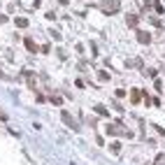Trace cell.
Masks as SVG:
<instances>
[{
    "label": "cell",
    "mask_w": 165,
    "mask_h": 165,
    "mask_svg": "<svg viewBox=\"0 0 165 165\" xmlns=\"http://www.w3.org/2000/svg\"><path fill=\"white\" fill-rule=\"evenodd\" d=\"M137 42L140 44H149L151 42V35L146 33V30H137Z\"/></svg>",
    "instance_id": "obj_3"
},
{
    "label": "cell",
    "mask_w": 165,
    "mask_h": 165,
    "mask_svg": "<svg viewBox=\"0 0 165 165\" xmlns=\"http://www.w3.org/2000/svg\"><path fill=\"white\" fill-rule=\"evenodd\" d=\"M96 114H100V116H109V112H107V107H105V105H96Z\"/></svg>",
    "instance_id": "obj_7"
},
{
    "label": "cell",
    "mask_w": 165,
    "mask_h": 165,
    "mask_svg": "<svg viewBox=\"0 0 165 165\" xmlns=\"http://www.w3.org/2000/svg\"><path fill=\"white\" fill-rule=\"evenodd\" d=\"M0 121H7V114H5V112H0Z\"/></svg>",
    "instance_id": "obj_13"
},
{
    "label": "cell",
    "mask_w": 165,
    "mask_h": 165,
    "mask_svg": "<svg viewBox=\"0 0 165 165\" xmlns=\"http://www.w3.org/2000/svg\"><path fill=\"white\" fill-rule=\"evenodd\" d=\"M0 23H7V16L5 14H0Z\"/></svg>",
    "instance_id": "obj_14"
},
{
    "label": "cell",
    "mask_w": 165,
    "mask_h": 165,
    "mask_svg": "<svg viewBox=\"0 0 165 165\" xmlns=\"http://www.w3.org/2000/svg\"><path fill=\"white\" fill-rule=\"evenodd\" d=\"M98 79H100V81H109V72H105V70H100V72H98Z\"/></svg>",
    "instance_id": "obj_10"
},
{
    "label": "cell",
    "mask_w": 165,
    "mask_h": 165,
    "mask_svg": "<svg viewBox=\"0 0 165 165\" xmlns=\"http://www.w3.org/2000/svg\"><path fill=\"white\" fill-rule=\"evenodd\" d=\"M100 9H102L105 14H116V12H119V3H116V0H102V3H100Z\"/></svg>",
    "instance_id": "obj_1"
},
{
    "label": "cell",
    "mask_w": 165,
    "mask_h": 165,
    "mask_svg": "<svg viewBox=\"0 0 165 165\" xmlns=\"http://www.w3.org/2000/svg\"><path fill=\"white\" fill-rule=\"evenodd\" d=\"M109 151H112V154H119V151H121V142H112L109 144Z\"/></svg>",
    "instance_id": "obj_9"
},
{
    "label": "cell",
    "mask_w": 165,
    "mask_h": 165,
    "mask_svg": "<svg viewBox=\"0 0 165 165\" xmlns=\"http://www.w3.org/2000/svg\"><path fill=\"white\" fill-rule=\"evenodd\" d=\"M14 23H16L19 28H26V26H28V19H26V16H16V19H14Z\"/></svg>",
    "instance_id": "obj_8"
},
{
    "label": "cell",
    "mask_w": 165,
    "mask_h": 165,
    "mask_svg": "<svg viewBox=\"0 0 165 165\" xmlns=\"http://www.w3.org/2000/svg\"><path fill=\"white\" fill-rule=\"evenodd\" d=\"M23 44H26V49L30 51V54H37V51H40V49H37V44H35L30 37H26V40H23Z\"/></svg>",
    "instance_id": "obj_4"
},
{
    "label": "cell",
    "mask_w": 165,
    "mask_h": 165,
    "mask_svg": "<svg viewBox=\"0 0 165 165\" xmlns=\"http://www.w3.org/2000/svg\"><path fill=\"white\" fill-rule=\"evenodd\" d=\"M156 165H165V156H163V154L156 156Z\"/></svg>",
    "instance_id": "obj_12"
},
{
    "label": "cell",
    "mask_w": 165,
    "mask_h": 165,
    "mask_svg": "<svg viewBox=\"0 0 165 165\" xmlns=\"http://www.w3.org/2000/svg\"><path fill=\"white\" fill-rule=\"evenodd\" d=\"M140 100H142V91H140V88H133V91H130V102L137 105Z\"/></svg>",
    "instance_id": "obj_5"
},
{
    "label": "cell",
    "mask_w": 165,
    "mask_h": 165,
    "mask_svg": "<svg viewBox=\"0 0 165 165\" xmlns=\"http://www.w3.org/2000/svg\"><path fill=\"white\" fill-rule=\"evenodd\" d=\"M49 100H51L54 105H63V98H61V96H51Z\"/></svg>",
    "instance_id": "obj_11"
},
{
    "label": "cell",
    "mask_w": 165,
    "mask_h": 165,
    "mask_svg": "<svg viewBox=\"0 0 165 165\" xmlns=\"http://www.w3.org/2000/svg\"><path fill=\"white\" fill-rule=\"evenodd\" d=\"M61 119H63V121H65V123H68V126H70V128H72V130H79V123H77V121H74V119H72V114H70V112H65V109H63V112H61Z\"/></svg>",
    "instance_id": "obj_2"
},
{
    "label": "cell",
    "mask_w": 165,
    "mask_h": 165,
    "mask_svg": "<svg viewBox=\"0 0 165 165\" xmlns=\"http://www.w3.org/2000/svg\"><path fill=\"white\" fill-rule=\"evenodd\" d=\"M137 21H140V16H137V14H128V16H126V23H128L130 28L137 26Z\"/></svg>",
    "instance_id": "obj_6"
}]
</instances>
